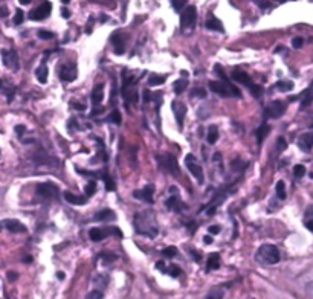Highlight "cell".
Instances as JSON below:
<instances>
[{"instance_id": "39", "label": "cell", "mask_w": 313, "mask_h": 299, "mask_svg": "<svg viewBox=\"0 0 313 299\" xmlns=\"http://www.w3.org/2000/svg\"><path fill=\"white\" fill-rule=\"evenodd\" d=\"M190 96L191 98H205L206 96V90L202 89V87H196L190 92Z\"/></svg>"}, {"instance_id": "14", "label": "cell", "mask_w": 313, "mask_h": 299, "mask_svg": "<svg viewBox=\"0 0 313 299\" xmlns=\"http://www.w3.org/2000/svg\"><path fill=\"white\" fill-rule=\"evenodd\" d=\"M2 58H4V64L11 69V70H19L20 64H19V55L14 49H4L2 51Z\"/></svg>"}, {"instance_id": "7", "label": "cell", "mask_w": 313, "mask_h": 299, "mask_svg": "<svg viewBox=\"0 0 313 299\" xmlns=\"http://www.w3.org/2000/svg\"><path fill=\"white\" fill-rule=\"evenodd\" d=\"M196 20H197V10L196 7H188L181 17V28L184 32L191 34L193 29L196 28Z\"/></svg>"}, {"instance_id": "16", "label": "cell", "mask_w": 313, "mask_h": 299, "mask_svg": "<svg viewBox=\"0 0 313 299\" xmlns=\"http://www.w3.org/2000/svg\"><path fill=\"white\" fill-rule=\"evenodd\" d=\"M110 40H112V45L115 48V54L116 55H122L125 52V46H127V34L115 32Z\"/></svg>"}, {"instance_id": "59", "label": "cell", "mask_w": 313, "mask_h": 299, "mask_svg": "<svg viewBox=\"0 0 313 299\" xmlns=\"http://www.w3.org/2000/svg\"><path fill=\"white\" fill-rule=\"evenodd\" d=\"M72 105H74V107H77V110H84V108H86L84 105H81V104H77V102H74Z\"/></svg>"}, {"instance_id": "23", "label": "cell", "mask_w": 313, "mask_h": 299, "mask_svg": "<svg viewBox=\"0 0 313 299\" xmlns=\"http://www.w3.org/2000/svg\"><path fill=\"white\" fill-rule=\"evenodd\" d=\"M205 26H206V29L223 32V25H222V22H220L217 17H214L213 14H210V16L206 17V23H205Z\"/></svg>"}, {"instance_id": "34", "label": "cell", "mask_w": 313, "mask_h": 299, "mask_svg": "<svg viewBox=\"0 0 313 299\" xmlns=\"http://www.w3.org/2000/svg\"><path fill=\"white\" fill-rule=\"evenodd\" d=\"M275 193H276V197L280 199V200H284L286 199V183L283 182V180H280L278 183H276V186H275Z\"/></svg>"}, {"instance_id": "25", "label": "cell", "mask_w": 313, "mask_h": 299, "mask_svg": "<svg viewBox=\"0 0 313 299\" xmlns=\"http://www.w3.org/2000/svg\"><path fill=\"white\" fill-rule=\"evenodd\" d=\"M299 98H301V107H302V108L308 107V105L313 102V83H311V86H310L307 90H304V92L299 95Z\"/></svg>"}, {"instance_id": "49", "label": "cell", "mask_w": 313, "mask_h": 299, "mask_svg": "<svg viewBox=\"0 0 313 299\" xmlns=\"http://www.w3.org/2000/svg\"><path fill=\"white\" fill-rule=\"evenodd\" d=\"M99 258H102V259H106V261L109 263V261H115V259H116V255H113V253H104V252H102V253H99Z\"/></svg>"}, {"instance_id": "12", "label": "cell", "mask_w": 313, "mask_h": 299, "mask_svg": "<svg viewBox=\"0 0 313 299\" xmlns=\"http://www.w3.org/2000/svg\"><path fill=\"white\" fill-rule=\"evenodd\" d=\"M286 113V104L284 102H281V101H272L267 107H266V110H264V118L267 119H278V118H281L283 115Z\"/></svg>"}, {"instance_id": "18", "label": "cell", "mask_w": 313, "mask_h": 299, "mask_svg": "<svg viewBox=\"0 0 313 299\" xmlns=\"http://www.w3.org/2000/svg\"><path fill=\"white\" fill-rule=\"evenodd\" d=\"M153 194H154V185H147L145 188L142 190H137V191H133V197L137 199V200H142V202H147V203H153Z\"/></svg>"}, {"instance_id": "21", "label": "cell", "mask_w": 313, "mask_h": 299, "mask_svg": "<svg viewBox=\"0 0 313 299\" xmlns=\"http://www.w3.org/2000/svg\"><path fill=\"white\" fill-rule=\"evenodd\" d=\"M32 161H34L37 165H57V164H58L57 161H54L51 156H48V155H46V153H43V152L36 153V155H34V158H32Z\"/></svg>"}, {"instance_id": "60", "label": "cell", "mask_w": 313, "mask_h": 299, "mask_svg": "<svg viewBox=\"0 0 313 299\" xmlns=\"http://www.w3.org/2000/svg\"><path fill=\"white\" fill-rule=\"evenodd\" d=\"M20 4H22V5H26V4H29V0H20Z\"/></svg>"}, {"instance_id": "3", "label": "cell", "mask_w": 313, "mask_h": 299, "mask_svg": "<svg viewBox=\"0 0 313 299\" xmlns=\"http://www.w3.org/2000/svg\"><path fill=\"white\" fill-rule=\"evenodd\" d=\"M210 89L214 92V93H217V95H220L222 98H240L241 96V92L234 86V84H231L229 83V80L228 81H210Z\"/></svg>"}, {"instance_id": "31", "label": "cell", "mask_w": 313, "mask_h": 299, "mask_svg": "<svg viewBox=\"0 0 313 299\" xmlns=\"http://www.w3.org/2000/svg\"><path fill=\"white\" fill-rule=\"evenodd\" d=\"M187 84H188V80H187V78H181V80H178V81L175 83V86H173L175 93H176V95H182L184 90L187 89Z\"/></svg>"}, {"instance_id": "44", "label": "cell", "mask_w": 313, "mask_h": 299, "mask_svg": "<svg viewBox=\"0 0 313 299\" xmlns=\"http://www.w3.org/2000/svg\"><path fill=\"white\" fill-rule=\"evenodd\" d=\"M23 19H25V16H23V11L17 10V11H16V16H14V20H13V22H14V25H17V26H19V25H22V23H23Z\"/></svg>"}, {"instance_id": "33", "label": "cell", "mask_w": 313, "mask_h": 299, "mask_svg": "<svg viewBox=\"0 0 313 299\" xmlns=\"http://www.w3.org/2000/svg\"><path fill=\"white\" fill-rule=\"evenodd\" d=\"M275 89L280 92H290L293 89V83L292 81H278L275 84Z\"/></svg>"}, {"instance_id": "13", "label": "cell", "mask_w": 313, "mask_h": 299, "mask_svg": "<svg viewBox=\"0 0 313 299\" xmlns=\"http://www.w3.org/2000/svg\"><path fill=\"white\" fill-rule=\"evenodd\" d=\"M77 66L72 64V63H64L58 67V77L61 81H66V83H71V81H75L77 80Z\"/></svg>"}, {"instance_id": "56", "label": "cell", "mask_w": 313, "mask_h": 299, "mask_svg": "<svg viewBox=\"0 0 313 299\" xmlns=\"http://www.w3.org/2000/svg\"><path fill=\"white\" fill-rule=\"evenodd\" d=\"M61 16H63L64 19H69V17H71V13H69V10H67V8H63V10H61Z\"/></svg>"}, {"instance_id": "51", "label": "cell", "mask_w": 313, "mask_h": 299, "mask_svg": "<svg viewBox=\"0 0 313 299\" xmlns=\"http://www.w3.org/2000/svg\"><path fill=\"white\" fill-rule=\"evenodd\" d=\"M171 7H173L176 11H182L184 7H185V2H171Z\"/></svg>"}, {"instance_id": "38", "label": "cell", "mask_w": 313, "mask_h": 299, "mask_svg": "<svg viewBox=\"0 0 313 299\" xmlns=\"http://www.w3.org/2000/svg\"><path fill=\"white\" fill-rule=\"evenodd\" d=\"M2 90H4V93L7 95V99H8V102H11V101L14 99V95H16V89H14L13 86H11V87H7V86L4 84Z\"/></svg>"}, {"instance_id": "48", "label": "cell", "mask_w": 313, "mask_h": 299, "mask_svg": "<svg viewBox=\"0 0 313 299\" xmlns=\"http://www.w3.org/2000/svg\"><path fill=\"white\" fill-rule=\"evenodd\" d=\"M220 231H222V228H220V226H217V225H213V226H210V228H208L210 235H217V234H220Z\"/></svg>"}, {"instance_id": "27", "label": "cell", "mask_w": 313, "mask_h": 299, "mask_svg": "<svg viewBox=\"0 0 313 299\" xmlns=\"http://www.w3.org/2000/svg\"><path fill=\"white\" fill-rule=\"evenodd\" d=\"M220 267V255L219 253H211L208 256V263H206V272L211 270H217Z\"/></svg>"}, {"instance_id": "17", "label": "cell", "mask_w": 313, "mask_h": 299, "mask_svg": "<svg viewBox=\"0 0 313 299\" xmlns=\"http://www.w3.org/2000/svg\"><path fill=\"white\" fill-rule=\"evenodd\" d=\"M171 108H173V113H175V116H176L178 127L182 128V125H184V118H185V115H187V105H185L182 101L176 99V101L171 102Z\"/></svg>"}, {"instance_id": "28", "label": "cell", "mask_w": 313, "mask_h": 299, "mask_svg": "<svg viewBox=\"0 0 313 299\" xmlns=\"http://www.w3.org/2000/svg\"><path fill=\"white\" fill-rule=\"evenodd\" d=\"M48 67H46V64L43 63L40 67H37V70H36V77H37V80H39V83L40 84H46V81H48Z\"/></svg>"}, {"instance_id": "46", "label": "cell", "mask_w": 313, "mask_h": 299, "mask_svg": "<svg viewBox=\"0 0 313 299\" xmlns=\"http://www.w3.org/2000/svg\"><path fill=\"white\" fill-rule=\"evenodd\" d=\"M276 148H278V152H284V150L287 148L284 137H278V140H276Z\"/></svg>"}, {"instance_id": "8", "label": "cell", "mask_w": 313, "mask_h": 299, "mask_svg": "<svg viewBox=\"0 0 313 299\" xmlns=\"http://www.w3.org/2000/svg\"><path fill=\"white\" fill-rule=\"evenodd\" d=\"M156 161H158L159 167L162 170H165L167 173L173 174V176H178L179 174V165H178V161L175 156L171 155H165V156H156Z\"/></svg>"}, {"instance_id": "30", "label": "cell", "mask_w": 313, "mask_h": 299, "mask_svg": "<svg viewBox=\"0 0 313 299\" xmlns=\"http://www.w3.org/2000/svg\"><path fill=\"white\" fill-rule=\"evenodd\" d=\"M217 139H219V130H217V127H216V125H211V127H210V130H208L206 140H208V143H210V145H214V143L217 142Z\"/></svg>"}, {"instance_id": "37", "label": "cell", "mask_w": 313, "mask_h": 299, "mask_svg": "<svg viewBox=\"0 0 313 299\" xmlns=\"http://www.w3.org/2000/svg\"><path fill=\"white\" fill-rule=\"evenodd\" d=\"M95 191H96V182H95V180H90V182L86 185V188H84V194H86L87 197H92V196L95 194Z\"/></svg>"}, {"instance_id": "26", "label": "cell", "mask_w": 313, "mask_h": 299, "mask_svg": "<svg viewBox=\"0 0 313 299\" xmlns=\"http://www.w3.org/2000/svg\"><path fill=\"white\" fill-rule=\"evenodd\" d=\"M115 212L113 211H110V209H102V211H99V212H96L95 215H93V220L95 221H106V220H115Z\"/></svg>"}, {"instance_id": "29", "label": "cell", "mask_w": 313, "mask_h": 299, "mask_svg": "<svg viewBox=\"0 0 313 299\" xmlns=\"http://www.w3.org/2000/svg\"><path fill=\"white\" fill-rule=\"evenodd\" d=\"M165 83V77L164 75H158V73H150L148 77V86L156 87V86H161Z\"/></svg>"}, {"instance_id": "9", "label": "cell", "mask_w": 313, "mask_h": 299, "mask_svg": "<svg viewBox=\"0 0 313 299\" xmlns=\"http://www.w3.org/2000/svg\"><path fill=\"white\" fill-rule=\"evenodd\" d=\"M185 165H187V168L190 170V173L196 177V180L199 182V185H203V182H205L203 170H202V167L196 162V158H194L193 155H188V156L185 158Z\"/></svg>"}, {"instance_id": "20", "label": "cell", "mask_w": 313, "mask_h": 299, "mask_svg": "<svg viewBox=\"0 0 313 299\" xmlns=\"http://www.w3.org/2000/svg\"><path fill=\"white\" fill-rule=\"evenodd\" d=\"M298 145L302 152H310L313 148V133H304L298 139Z\"/></svg>"}, {"instance_id": "61", "label": "cell", "mask_w": 313, "mask_h": 299, "mask_svg": "<svg viewBox=\"0 0 313 299\" xmlns=\"http://www.w3.org/2000/svg\"><path fill=\"white\" fill-rule=\"evenodd\" d=\"M57 276H58V278H61V279H63V278H64V273H61V272H58V273H57Z\"/></svg>"}, {"instance_id": "36", "label": "cell", "mask_w": 313, "mask_h": 299, "mask_svg": "<svg viewBox=\"0 0 313 299\" xmlns=\"http://www.w3.org/2000/svg\"><path fill=\"white\" fill-rule=\"evenodd\" d=\"M107 122H113L115 125H121V113L118 110H113L109 118H107Z\"/></svg>"}, {"instance_id": "5", "label": "cell", "mask_w": 313, "mask_h": 299, "mask_svg": "<svg viewBox=\"0 0 313 299\" xmlns=\"http://www.w3.org/2000/svg\"><path fill=\"white\" fill-rule=\"evenodd\" d=\"M231 77H232L234 81H238V83H241L243 86H246L255 98H260V96H261V93H263V87H261V86H257L245 70H238V69H235V70L231 73Z\"/></svg>"}, {"instance_id": "1", "label": "cell", "mask_w": 313, "mask_h": 299, "mask_svg": "<svg viewBox=\"0 0 313 299\" xmlns=\"http://www.w3.org/2000/svg\"><path fill=\"white\" fill-rule=\"evenodd\" d=\"M133 225H134V229L139 235L154 238L159 234V226H158V221H156V215L151 209H145V211L137 212L133 217Z\"/></svg>"}, {"instance_id": "42", "label": "cell", "mask_w": 313, "mask_h": 299, "mask_svg": "<svg viewBox=\"0 0 313 299\" xmlns=\"http://www.w3.org/2000/svg\"><path fill=\"white\" fill-rule=\"evenodd\" d=\"M304 174H305V167H304V165H295V167H293V176H295L296 179L304 177Z\"/></svg>"}, {"instance_id": "11", "label": "cell", "mask_w": 313, "mask_h": 299, "mask_svg": "<svg viewBox=\"0 0 313 299\" xmlns=\"http://www.w3.org/2000/svg\"><path fill=\"white\" fill-rule=\"evenodd\" d=\"M170 194H171L170 199L165 202L167 209H168V211H173V212H181L185 205H184L182 200H181V194H179L178 188H176V186H171V188H170Z\"/></svg>"}, {"instance_id": "32", "label": "cell", "mask_w": 313, "mask_h": 299, "mask_svg": "<svg viewBox=\"0 0 313 299\" xmlns=\"http://www.w3.org/2000/svg\"><path fill=\"white\" fill-rule=\"evenodd\" d=\"M269 130H270L269 125H267L266 122H263L261 127L257 130V142H258V143H261V142L264 140V137H266V134L269 133Z\"/></svg>"}, {"instance_id": "35", "label": "cell", "mask_w": 313, "mask_h": 299, "mask_svg": "<svg viewBox=\"0 0 313 299\" xmlns=\"http://www.w3.org/2000/svg\"><path fill=\"white\" fill-rule=\"evenodd\" d=\"M223 294H225L223 288H220V287H216V288H213V290H211V291L208 293L206 299H223Z\"/></svg>"}, {"instance_id": "55", "label": "cell", "mask_w": 313, "mask_h": 299, "mask_svg": "<svg viewBox=\"0 0 313 299\" xmlns=\"http://www.w3.org/2000/svg\"><path fill=\"white\" fill-rule=\"evenodd\" d=\"M156 269H158V270H161V272H167V270H165V266H164V263H162V261L156 263Z\"/></svg>"}, {"instance_id": "41", "label": "cell", "mask_w": 313, "mask_h": 299, "mask_svg": "<svg viewBox=\"0 0 313 299\" xmlns=\"http://www.w3.org/2000/svg\"><path fill=\"white\" fill-rule=\"evenodd\" d=\"M162 255L167 258H175V256H178V249L175 246H168L162 250Z\"/></svg>"}, {"instance_id": "53", "label": "cell", "mask_w": 313, "mask_h": 299, "mask_svg": "<svg viewBox=\"0 0 313 299\" xmlns=\"http://www.w3.org/2000/svg\"><path fill=\"white\" fill-rule=\"evenodd\" d=\"M16 131H17V136H22V134L26 131V128H25L23 125H17V127H16Z\"/></svg>"}, {"instance_id": "50", "label": "cell", "mask_w": 313, "mask_h": 299, "mask_svg": "<svg viewBox=\"0 0 313 299\" xmlns=\"http://www.w3.org/2000/svg\"><path fill=\"white\" fill-rule=\"evenodd\" d=\"M305 294L308 296V299H313V282H308L305 285Z\"/></svg>"}, {"instance_id": "54", "label": "cell", "mask_w": 313, "mask_h": 299, "mask_svg": "<svg viewBox=\"0 0 313 299\" xmlns=\"http://www.w3.org/2000/svg\"><path fill=\"white\" fill-rule=\"evenodd\" d=\"M304 225H305V228H307L308 231H313V218H311V220H305Z\"/></svg>"}, {"instance_id": "15", "label": "cell", "mask_w": 313, "mask_h": 299, "mask_svg": "<svg viewBox=\"0 0 313 299\" xmlns=\"http://www.w3.org/2000/svg\"><path fill=\"white\" fill-rule=\"evenodd\" d=\"M51 10H52V5L49 2H43L40 7L34 8L29 13V19L31 20H45L46 17L51 16Z\"/></svg>"}, {"instance_id": "4", "label": "cell", "mask_w": 313, "mask_h": 299, "mask_svg": "<svg viewBox=\"0 0 313 299\" xmlns=\"http://www.w3.org/2000/svg\"><path fill=\"white\" fill-rule=\"evenodd\" d=\"M257 259L263 264H276L281 259V255L273 244H263L257 250Z\"/></svg>"}, {"instance_id": "43", "label": "cell", "mask_w": 313, "mask_h": 299, "mask_svg": "<svg viewBox=\"0 0 313 299\" xmlns=\"http://www.w3.org/2000/svg\"><path fill=\"white\" fill-rule=\"evenodd\" d=\"M170 269L167 270V273L168 275H171V276H175V278H178V276H181L182 275V270H181V267L179 266H176V264H171V266H168Z\"/></svg>"}, {"instance_id": "47", "label": "cell", "mask_w": 313, "mask_h": 299, "mask_svg": "<svg viewBox=\"0 0 313 299\" xmlns=\"http://www.w3.org/2000/svg\"><path fill=\"white\" fill-rule=\"evenodd\" d=\"M302 45H304V40H302L301 37H295V39L292 40V46H293L295 49H299V48H302Z\"/></svg>"}, {"instance_id": "22", "label": "cell", "mask_w": 313, "mask_h": 299, "mask_svg": "<svg viewBox=\"0 0 313 299\" xmlns=\"http://www.w3.org/2000/svg\"><path fill=\"white\" fill-rule=\"evenodd\" d=\"M102 98H104V84L102 83H98L92 92V102H93V107L99 105L102 102Z\"/></svg>"}, {"instance_id": "10", "label": "cell", "mask_w": 313, "mask_h": 299, "mask_svg": "<svg viewBox=\"0 0 313 299\" xmlns=\"http://www.w3.org/2000/svg\"><path fill=\"white\" fill-rule=\"evenodd\" d=\"M118 235V237H122L121 231L118 228H104V229H99V228H92L89 231V237L92 241H101L104 240L107 235Z\"/></svg>"}, {"instance_id": "52", "label": "cell", "mask_w": 313, "mask_h": 299, "mask_svg": "<svg viewBox=\"0 0 313 299\" xmlns=\"http://www.w3.org/2000/svg\"><path fill=\"white\" fill-rule=\"evenodd\" d=\"M190 252H191V255H193V258H194L196 261H200V259H202V255H200L199 250H190Z\"/></svg>"}, {"instance_id": "24", "label": "cell", "mask_w": 313, "mask_h": 299, "mask_svg": "<svg viewBox=\"0 0 313 299\" xmlns=\"http://www.w3.org/2000/svg\"><path fill=\"white\" fill-rule=\"evenodd\" d=\"M64 196V200L71 205H84L87 202V197H83V196H77V194H72L69 191H64L63 193Z\"/></svg>"}, {"instance_id": "58", "label": "cell", "mask_w": 313, "mask_h": 299, "mask_svg": "<svg viewBox=\"0 0 313 299\" xmlns=\"http://www.w3.org/2000/svg\"><path fill=\"white\" fill-rule=\"evenodd\" d=\"M203 241H205V244H211V243H213V237H211V235H205V237H203Z\"/></svg>"}, {"instance_id": "45", "label": "cell", "mask_w": 313, "mask_h": 299, "mask_svg": "<svg viewBox=\"0 0 313 299\" xmlns=\"http://www.w3.org/2000/svg\"><path fill=\"white\" fill-rule=\"evenodd\" d=\"M39 37H40L42 40H51V39H54V34L49 32V31L42 29V31H39Z\"/></svg>"}, {"instance_id": "40", "label": "cell", "mask_w": 313, "mask_h": 299, "mask_svg": "<svg viewBox=\"0 0 313 299\" xmlns=\"http://www.w3.org/2000/svg\"><path fill=\"white\" fill-rule=\"evenodd\" d=\"M102 180H104V183H106V190L107 191H113L115 190V183H113V179L109 176V173L106 171L104 173V177H102Z\"/></svg>"}, {"instance_id": "57", "label": "cell", "mask_w": 313, "mask_h": 299, "mask_svg": "<svg viewBox=\"0 0 313 299\" xmlns=\"http://www.w3.org/2000/svg\"><path fill=\"white\" fill-rule=\"evenodd\" d=\"M257 5H258L260 8H263V10H266V8H269V7H270L272 4H269V2H267V4H266V2H264V4H263V2H258Z\"/></svg>"}, {"instance_id": "19", "label": "cell", "mask_w": 313, "mask_h": 299, "mask_svg": "<svg viewBox=\"0 0 313 299\" xmlns=\"http://www.w3.org/2000/svg\"><path fill=\"white\" fill-rule=\"evenodd\" d=\"M2 226L10 231V232H14V234H23L26 232V226L23 223H20L19 220H14V218H8V220H4L2 221Z\"/></svg>"}, {"instance_id": "2", "label": "cell", "mask_w": 313, "mask_h": 299, "mask_svg": "<svg viewBox=\"0 0 313 299\" xmlns=\"http://www.w3.org/2000/svg\"><path fill=\"white\" fill-rule=\"evenodd\" d=\"M121 95H122V98H124V101H125L127 104L137 102L136 80H134V75L128 73L127 70H124V73H122V89H121Z\"/></svg>"}, {"instance_id": "6", "label": "cell", "mask_w": 313, "mask_h": 299, "mask_svg": "<svg viewBox=\"0 0 313 299\" xmlns=\"http://www.w3.org/2000/svg\"><path fill=\"white\" fill-rule=\"evenodd\" d=\"M36 194L43 200H57L60 197V190L57 185H54L51 182H43V183L37 185Z\"/></svg>"}]
</instances>
